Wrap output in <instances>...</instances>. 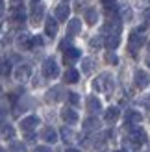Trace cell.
Here are the masks:
<instances>
[{"label":"cell","mask_w":150,"mask_h":152,"mask_svg":"<svg viewBox=\"0 0 150 152\" xmlns=\"http://www.w3.org/2000/svg\"><path fill=\"white\" fill-rule=\"evenodd\" d=\"M111 87H113V80H111V76L108 72H102L100 76H96V80L93 82V89L95 91H100V93L109 91Z\"/></svg>","instance_id":"1"},{"label":"cell","mask_w":150,"mask_h":152,"mask_svg":"<svg viewBox=\"0 0 150 152\" xmlns=\"http://www.w3.org/2000/svg\"><path fill=\"white\" fill-rule=\"evenodd\" d=\"M43 74L47 76V78H58V74H59V67H58V63H56L52 58L44 59V63H43Z\"/></svg>","instance_id":"2"},{"label":"cell","mask_w":150,"mask_h":152,"mask_svg":"<svg viewBox=\"0 0 150 152\" xmlns=\"http://www.w3.org/2000/svg\"><path fill=\"white\" fill-rule=\"evenodd\" d=\"M133 83H135L137 89H145L148 83H150V76L146 71H135V74H133Z\"/></svg>","instance_id":"3"},{"label":"cell","mask_w":150,"mask_h":152,"mask_svg":"<svg viewBox=\"0 0 150 152\" xmlns=\"http://www.w3.org/2000/svg\"><path fill=\"white\" fill-rule=\"evenodd\" d=\"M30 74H32V67L28 63H22V65H19L17 69H15V80L17 82H26L30 78Z\"/></svg>","instance_id":"4"},{"label":"cell","mask_w":150,"mask_h":152,"mask_svg":"<svg viewBox=\"0 0 150 152\" xmlns=\"http://www.w3.org/2000/svg\"><path fill=\"white\" fill-rule=\"evenodd\" d=\"M37 124H39V117H35V115H30V117H24L20 121V128H22V132H32L37 128Z\"/></svg>","instance_id":"5"},{"label":"cell","mask_w":150,"mask_h":152,"mask_svg":"<svg viewBox=\"0 0 150 152\" xmlns=\"http://www.w3.org/2000/svg\"><path fill=\"white\" fill-rule=\"evenodd\" d=\"M43 15H44V6L41 2H33L32 6V24H39L41 19H43Z\"/></svg>","instance_id":"6"},{"label":"cell","mask_w":150,"mask_h":152,"mask_svg":"<svg viewBox=\"0 0 150 152\" xmlns=\"http://www.w3.org/2000/svg\"><path fill=\"white\" fill-rule=\"evenodd\" d=\"M143 45H145V37H143V35H139V32H133V34L130 35L128 47H130V50H132V52L139 50L141 47H143Z\"/></svg>","instance_id":"7"},{"label":"cell","mask_w":150,"mask_h":152,"mask_svg":"<svg viewBox=\"0 0 150 152\" xmlns=\"http://www.w3.org/2000/svg\"><path fill=\"white\" fill-rule=\"evenodd\" d=\"M130 139L135 145H143V143H146V134L141 128H130Z\"/></svg>","instance_id":"8"},{"label":"cell","mask_w":150,"mask_h":152,"mask_svg":"<svg viewBox=\"0 0 150 152\" xmlns=\"http://www.w3.org/2000/svg\"><path fill=\"white\" fill-rule=\"evenodd\" d=\"M80 54L82 52L78 50V48H69V50H65V54H63V61H65V65H72L76 59H80Z\"/></svg>","instance_id":"9"},{"label":"cell","mask_w":150,"mask_h":152,"mask_svg":"<svg viewBox=\"0 0 150 152\" xmlns=\"http://www.w3.org/2000/svg\"><path fill=\"white\" fill-rule=\"evenodd\" d=\"M32 39H33L32 35H28V34H20V35L17 37V47L22 48V50H30V48L33 47Z\"/></svg>","instance_id":"10"},{"label":"cell","mask_w":150,"mask_h":152,"mask_svg":"<svg viewBox=\"0 0 150 152\" xmlns=\"http://www.w3.org/2000/svg\"><path fill=\"white\" fill-rule=\"evenodd\" d=\"M61 119L67 124H74V123H78V113L71 108H63L61 110Z\"/></svg>","instance_id":"11"},{"label":"cell","mask_w":150,"mask_h":152,"mask_svg":"<svg viewBox=\"0 0 150 152\" xmlns=\"http://www.w3.org/2000/svg\"><path fill=\"white\" fill-rule=\"evenodd\" d=\"M80 32H82V20L80 19H71L69 24H67V34H69L71 37H74Z\"/></svg>","instance_id":"12"},{"label":"cell","mask_w":150,"mask_h":152,"mask_svg":"<svg viewBox=\"0 0 150 152\" xmlns=\"http://www.w3.org/2000/svg\"><path fill=\"white\" fill-rule=\"evenodd\" d=\"M87 111L93 113V115H96V113L102 111V104H100V100L96 96H89L87 98Z\"/></svg>","instance_id":"13"},{"label":"cell","mask_w":150,"mask_h":152,"mask_svg":"<svg viewBox=\"0 0 150 152\" xmlns=\"http://www.w3.org/2000/svg\"><path fill=\"white\" fill-rule=\"evenodd\" d=\"M67 95H69V93H65L63 87H54V89H50V91H48L47 98H48V100L58 102V100H63V98H67Z\"/></svg>","instance_id":"14"},{"label":"cell","mask_w":150,"mask_h":152,"mask_svg":"<svg viewBox=\"0 0 150 152\" xmlns=\"http://www.w3.org/2000/svg\"><path fill=\"white\" fill-rule=\"evenodd\" d=\"M69 15H71V7L67 6V4H59V6L56 7V19H58V20L65 22L67 19H69Z\"/></svg>","instance_id":"15"},{"label":"cell","mask_w":150,"mask_h":152,"mask_svg":"<svg viewBox=\"0 0 150 152\" xmlns=\"http://www.w3.org/2000/svg\"><path fill=\"white\" fill-rule=\"evenodd\" d=\"M44 32H47L48 37H54V35L58 34V19L48 17L47 22H44Z\"/></svg>","instance_id":"16"},{"label":"cell","mask_w":150,"mask_h":152,"mask_svg":"<svg viewBox=\"0 0 150 152\" xmlns=\"http://www.w3.org/2000/svg\"><path fill=\"white\" fill-rule=\"evenodd\" d=\"M78 78H80V72L76 69H72V67H71V69H67L65 74H63V82L65 83H76Z\"/></svg>","instance_id":"17"},{"label":"cell","mask_w":150,"mask_h":152,"mask_svg":"<svg viewBox=\"0 0 150 152\" xmlns=\"http://www.w3.org/2000/svg\"><path fill=\"white\" fill-rule=\"evenodd\" d=\"M41 135H43V139L47 143H58V132L54 128H44Z\"/></svg>","instance_id":"18"},{"label":"cell","mask_w":150,"mask_h":152,"mask_svg":"<svg viewBox=\"0 0 150 152\" xmlns=\"http://www.w3.org/2000/svg\"><path fill=\"white\" fill-rule=\"evenodd\" d=\"M104 45L109 48V50H115L119 45H121V35H108L104 39Z\"/></svg>","instance_id":"19"},{"label":"cell","mask_w":150,"mask_h":152,"mask_svg":"<svg viewBox=\"0 0 150 152\" xmlns=\"http://www.w3.org/2000/svg\"><path fill=\"white\" fill-rule=\"evenodd\" d=\"M84 128H85L87 132L98 130V128H100V121L96 119V117H89V119H85V121H84Z\"/></svg>","instance_id":"20"},{"label":"cell","mask_w":150,"mask_h":152,"mask_svg":"<svg viewBox=\"0 0 150 152\" xmlns=\"http://www.w3.org/2000/svg\"><path fill=\"white\" fill-rule=\"evenodd\" d=\"M104 119H106L108 123H115V121L119 119V108H115V106L108 108L106 113H104Z\"/></svg>","instance_id":"21"},{"label":"cell","mask_w":150,"mask_h":152,"mask_svg":"<svg viewBox=\"0 0 150 152\" xmlns=\"http://www.w3.org/2000/svg\"><path fill=\"white\" fill-rule=\"evenodd\" d=\"M96 20H98V13H96L95 7H89L85 11V22L89 26H93V24H96Z\"/></svg>","instance_id":"22"},{"label":"cell","mask_w":150,"mask_h":152,"mask_svg":"<svg viewBox=\"0 0 150 152\" xmlns=\"http://www.w3.org/2000/svg\"><path fill=\"white\" fill-rule=\"evenodd\" d=\"M141 119H143V115H141L139 111H128L126 113V123L128 124H137V123H141Z\"/></svg>","instance_id":"23"},{"label":"cell","mask_w":150,"mask_h":152,"mask_svg":"<svg viewBox=\"0 0 150 152\" xmlns=\"http://www.w3.org/2000/svg\"><path fill=\"white\" fill-rule=\"evenodd\" d=\"M93 65H95V61L91 58H84V59H82V71H84L85 74H89L93 71Z\"/></svg>","instance_id":"24"},{"label":"cell","mask_w":150,"mask_h":152,"mask_svg":"<svg viewBox=\"0 0 150 152\" xmlns=\"http://www.w3.org/2000/svg\"><path fill=\"white\" fill-rule=\"evenodd\" d=\"M11 72V63L7 59H0V74L2 76H9Z\"/></svg>","instance_id":"25"},{"label":"cell","mask_w":150,"mask_h":152,"mask_svg":"<svg viewBox=\"0 0 150 152\" xmlns=\"http://www.w3.org/2000/svg\"><path fill=\"white\" fill-rule=\"evenodd\" d=\"M0 130H2L4 132V137L7 139V137H13V135H15V130H13V128L9 126V124H2V123H0Z\"/></svg>","instance_id":"26"},{"label":"cell","mask_w":150,"mask_h":152,"mask_svg":"<svg viewBox=\"0 0 150 152\" xmlns=\"http://www.w3.org/2000/svg\"><path fill=\"white\" fill-rule=\"evenodd\" d=\"M119 13H121L122 20H130V19H132V10H130L128 6H122L121 10H119Z\"/></svg>","instance_id":"27"},{"label":"cell","mask_w":150,"mask_h":152,"mask_svg":"<svg viewBox=\"0 0 150 152\" xmlns=\"http://www.w3.org/2000/svg\"><path fill=\"white\" fill-rule=\"evenodd\" d=\"M9 152H26V147L22 145V143H11Z\"/></svg>","instance_id":"28"},{"label":"cell","mask_w":150,"mask_h":152,"mask_svg":"<svg viewBox=\"0 0 150 152\" xmlns=\"http://www.w3.org/2000/svg\"><path fill=\"white\" fill-rule=\"evenodd\" d=\"M89 45H91V48H100L104 41H102V37H93L91 41H89Z\"/></svg>","instance_id":"29"},{"label":"cell","mask_w":150,"mask_h":152,"mask_svg":"<svg viewBox=\"0 0 150 152\" xmlns=\"http://www.w3.org/2000/svg\"><path fill=\"white\" fill-rule=\"evenodd\" d=\"M106 61L111 63V65H117V63H119V58L113 54V52H108V54H106Z\"/></svg>","instance_id":"30"},{"label":"cell","mask_w":150,"mask_h":152,"mask_svg":"<svg viewBox=\"0 0 150 152\" xmlns=\"http://www.w3.org/2000/svg\"><path fill=\"white\" fill-rule=\"evenodd\" d=\"M61 137L65 139V141H72V137H74V134L69 130V128H63L61 130Z\"/></svg>","instance_id":"31"},{"label":"cell","mask_w":150,"mask_h":152,"mask_svg":"<svg viewBox=\"0 0 150 152\" xmlns=\"http://www.w3.org/2000/svg\"><path fill=\"white\" fill-rule=\"evenodd\" d=\"M67 98H69V102L74 104V106H78V104H80V98H78L76 93H69V95H67Z\"/></svg>","instance_id":"32"},{"label":"cell","mask_w":150,"mask_h":152,"mask_svg":"<svg viewBox=\"0 0 150 152\" xmlns=\"http://www.w3.org/2000/svg\"><path fill=\"white\" fill-rule=\"evenodd\" d=\"M32 43H33V47H41V45H43L41 37H33V39H32Z\"/></svg>","instance_id":"33"},{"label":"cell","mask_w":150,"mask_h":152,"mask_svg":"<svg viewBox=\"0 0 150 152\" xmlns=\"http://www.w3.org/2000/svg\"><path fill=\"white\" fill-rule=\"evenodd\" d=\"M71 47V39H65L63 43H61V50H65V48H69Z\"/></svg>","instance_id":"34"},{"label":"cell","mask_w":150,"mask_h":152,"mask_svg":"<svg viewBox=\"0 0 150 152\" xmlns=\"http://www.w3.org/2000/svg\"><path fill=\"white\" fill-rule=\"evenodd\" d=\"M143 19H145L146 22H150V10H145V13H143Z\"/></svg>","instance_id":"35"},{"label":"cell","mask_w":150,"mask_h":152,"mask_svg":"<svg viewBox=\"0 0 150 152\" xmlns=\"http://www.w3.org/2000/svg\"><path fill=\"white\" fill-rule=\"evenodd\" d=\"M33 152H50V148H47V147H37Z\"/></svg>","instance_id":"36"},{"label":"cell","mask_w":150,"mask_h":152,"mask_svg":"<svg viewBox=\"0 0 150 152\" xmlns=\"http://www.w3.org/2000/svg\"><path fill=\"white\" fill-rule=\"evenodd\" d=\"M102 4H104V6H108V7H109L111 4H115V0H102Z\"/></svg>","instance_id":"37"},{"label":"cell","mask_w":150,"mask_h":152,"mask_svg":"<svg viewBox=\"0 0 150 152\" xmlns=\"http://www.w3.org/2000/svg\"><path fill=\"white\" fill-rule=\"evenodd\" d=\"M4 13V0H0V15Z\"/></svg>","instance_id":"38"},{"label":"cell","mask_w":150,"mask_h":152,"mask_svg":"<svg viewBox=\"0 0 150 152\" xmlns=\"http://www.w3.org/2000/svg\"><path fill=\"white\" fill-rule=\"evenodd\" d=\"M4 115H6V110H4V108H2V106H0V119H2V117H4Z\"/></svg>","instance_id":"39"},{"label":"cell","mask_w":150,"mask_h":152,"mask_svg":"<svg viewBox=\"0 0 150 152\" xmlns=\"http://www.w3.org/2000/svg\"><path fill=\"white\" fill-rule=\"evenodd\" d=\"M65 152H80V150H78V148H67Z\"/></svg>","instance_id":"40"},{"label":"cell","mask_w":150,"mask_h":152,"mask_svg":"<svg viewBox=\"0 0 150 152\" xmlns=\"http://www.w3.org/2000/svg\"><path fill=\"white\" fill-rule=\"evenodd\" d=\"M146 65H148V67H150V58H148V59H146Z\"/></svg>","instance_id":"41"},{"label":"cell","mask_w":150,"mask_h":152,"mask_svg":"<svg viewBox=\"0 0 150 152\" xmlns=\"http://www.w3.org/2000/svg\"><path fill=\"white\" fill-rule=\"evenodd\" d=\"M13 2H19V0H13Z\"/></svg>","instance_id":"42"},{"label":"cell","mask_w":150,"mask_h":152,"mask_svg":"<svg viewBox=\"0 0 150 152\" xmlns=\"http://www.w3.org/2000/svg\"><path fill=\"white\" fill-rule=\"evenodd\" d=\"M0 152H4V150H2V148H0Z\"/></svg>","instance_id":"43"},{"label":"cell","mask_w":150,"mask_h":152,"mask_svg":"<svg viewBox=\"0 0 150 152\" xmlns=\"http://www.w3.org/2000/svg\"><path fill=\"white\" fill-rule=\"evenodd\" d=\"M0 91H2V87H0Z\"/></svg>","instance_id":"44"}]
</instances>
